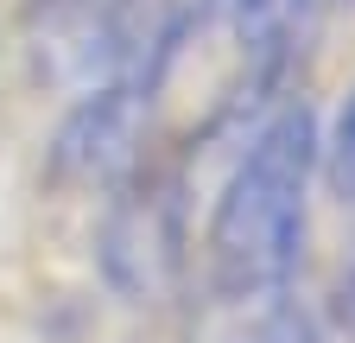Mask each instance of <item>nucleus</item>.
Returning a JSON list of instances; mask_svg holds the SVG:
<instances>
[{"mask_svg": "<svg viewBox=\"0 0 355 343\" xmlns=\"http://www.w3.org/2000/svg\"><path fill=\"white\" fill-rule=\"evenodd\" d=\"M311 172H318V127L304 108H279L248 140L209 217V267L229 299H266L292 280L304 254Z\"/></svg>", "mask_w": 355, "mask_h": 343, "instance_id": "obj_1", "label": "nucleus"}, {"mask_svg": "<svg viewBox=\"0 0 355 343\" xmlns=\"http://www.w3.org/2000/svg\"><path fill=\"white\" fill-rule=\"evenodd\" d=\"M171 267V235L159 229V197L121 210L108 223V274L133 292H153V280Z\"/></svg>", "mask_w": 355, "mask_h": 343, "instance_id": "obj_3", "label": "nucleus"}, {"mask_svg": "<svg viewBox=\"0 0 355 343\" xmlns=\"http://www.w3.org/2000/svg\"><path fill=\"white\" fill-rule=\"evenodd\" d=\"M241 343H311L304 337V324H292V318H266L254 337H241Z\"/></svg>", "mask_w": 355, "mask_h": 343, "instance_id": "obj_6", "label": "nucleus"}, {"mask_svg": "<svg viewBox=\"0 0 355 343\" xmlns=\"http://www.w3.org/2000/svg\"><path fill=\"white\" fill-rule=\"evenodd\" d=\"M318 7V0H229V13H235V32H241V45L248 51H279L292 26Z\"/></svg>", "mask_w": 355, "mask_h": 343, "instance_id": "obj_4", "label": "nucleus"}, {"mask_svg": "<svg viewBox=\"0 0 355 343\" xmlns=\"http://www.w3.org/2000/svg\"><path fill=\"white\" fill-rule=\"evenodd\" d=\"M318 165H324V185H330L343 203H355V90L343 96L330 134L318 140Z\"/></svg>", "mask_w": 355, "mask_h": 343, "instance_id": "obj_5", "label": "nucleus"}, {"mask_svg": "<svg viewBox=\"0 0 355 343\" xmlns=\"http://www.w3.org/2000/svg\"><path fill=\"white\" fill-rule=\"evenodd\" d=\"M153 83H159L153 64H127L121 76H108L102 90H89L70 108V121L58 127V147H51L58 178L102 185V178H114L121 165H133V147H140L146 108H153Z\"/></svg>", "mask_w": 355, "mask_h": 343, "instance_id": "obj_2", "label": "nucleus"}]
</instances>
